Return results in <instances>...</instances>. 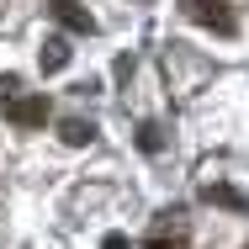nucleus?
Here are the masks:
<instances>
[{
  "mask_svg": "<svg viewBox=\"0 0 249 249\" xmlns=\"http://www.w3.org/2000/svg\"><path fill=\"white\" fill-rule=\"evenodd\" d=\"M186 16L201 21V27H212L217 37H239V16H233L223 0H186Z\"/></svg>",
  "mask_w": 249,
  "mask_h": 249,
  "instance_id": "nucleus-1",
  "label": "nucleus"
},
{
  "mask_svg": "<svg viewBox=\"0 0 249 249\" xmlns=\"http://www.w3.org/2000/svg\"><path fill=\"white\" fill-rule=\"evenodd\" d=\"M48 16L64 27V32H80V37H90V32H96V16H90L80 0H48Z\"/></svg>",
  "mask_w": 249,
  "mask_h": 249,
  "instance_id": "nucleus-2",
  "label": "nucleus"
},
{
  "mask_svg": "<svg viewBox=\"0 0 249 249\" xmlns=\"http://www.w3.org/2000/svg\"><path fill=\"white\" fill-rule=\"evenodd\" d=\"M5 117H11V127H43L48 122V101L43 96H11Z\"/></svg>",
  "mask_w": 249,
  "mask_h": 249,
  "instance_id": "nucleus-3",
  "label": "nucleus"
},
{
  "mask_svg": "<svg viewBox=\"0 0 249 249\" xmlns=\"http://www.w3.org/2000/svg\"><path fill=\"white\" fill-rule=\"evenodd\" d=\"M37 64H43V74H58V69H69V43H64V37H48V43L37 48Z\"/></svg>",
  "mask_w": 249,
  "mask_h": 249,
  "instance_id": "nucleus-4",
  "label": "nucleus"
},
{
  "mask_svg": "<svg viewBox=\"0 0 249 249\" xmlns=\"http://www.w3.org/2000/svg\"><path fill=\"white\" fill-rule=\"evenodd\" d=\"M58 138H64L69 149H85V143L96 138V122H85V117H69V122L58 127Z\"/></svg>",
  "mask_w": 249,
  "mask_h": 249,
  "instance_id": "nucleus-5",
  "label": "nucleus"
},
{
  "mask_svg": "<svg viewBox=\"0 0 249 249\" xmlns=\"http://www.w3.org/2000/svg\"><path fill=\"white\" fill-rule=\"evenodd\" d=\"M201 196H207V201H217V207H233V212H244V207H249V201L239 196L233 186H223V180H207V186H201Z\"/></svg>",
  "mask_w": 249,
  "mask_h": 249,
  "instance_id": "nucleus-6",
  "label": "nucleus"
},
{
  "mask_svg": "<svg viewBox=\"0 0 249 249\" xmlns=\"http://www.w3.org/2000/svg\"><path fill=\"white\" fill-rule=\"evenodd\" d=\"M180 244V223H164V217H159V223H154V233H149V244L143 249H175Z\"/></svg>",
  "mask_w": 249,
  "mask_h": 249,
  "instance_id": "nucleus-7",
  "label": "nucleus"
},
{
  "mask_svg": "<svg viewBox=\"0 0 249 249\" xmlns=\"http://www.w3.org/2000/svg\"><path fill=\"white\" fill-rule=\"evenodd\" d=\"M138 149H143V154H159V149H164V133H159L154 122H143V127H138Z\"/></svg>",
  "mask_w": 249,
  "mask_h": 249,
  "instance_id": "nucleus-8",
  "label": "nucleus"
},
{
  "mask_svg": "<svg viewBox=\"0 0 249 249\" xmlns=\"http://www.w3.org/2000/svg\"><path fill=\"white\" fill-rule=\"evenodd\" d=\"M16 96V74H0V101H11Z\"/></svg>",
  "mask_w": 249,
  "mask_h": 249,
  "instance_id": "nucleus-9",
  "label": "nucleus"
},
{
  "mask_svg": "<svg viewBox=\"0 0 249 249\" xmlns=\"http://www.w3.org/2000/svg\"><path fill=\"white\" fill-rule=\"evenodd\" d=\"M101 249H133V244H127L122 233H106V239H101Z\"/></svg>",
  "mask_w": 249,
  "mask_h": 249,
  "instance_id": "nucleus-10",
  "label": "nucleus"
},
{
  "mask_svg": "<svg viewBox=\"0 0 249 249\" xmlns=\"http://www.w3.org/2000/svg\"><path fill=\"white\" fill-rule=\"evenodd\" d=\"M244 249H249V244H244Z\"/></svg>",
  "mask_w": 249,
  "mask_h": 249,
  "instance_id": "nucleus-11",
  "label": "nucleus"
}]
</instances>
